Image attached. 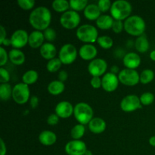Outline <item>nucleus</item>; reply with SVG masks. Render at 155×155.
I'll return each mask as SVG.
<instances>
[{
	"label": "nucleus",
	"instance_id": "nucleus-3",
	"mask_svg": "<svg viewBox=\"0 0 155 155\" xmlns=\"http://www.w3.org/2000/svg\"><path fill=\"white\" fill-rule=\"evenodd\" d=\"M111 17L117 21L127 19L132 12V5L125 0H117L112 3L110 8Z\"/></svg>",
	"mask_w": 155,
	"mask_h": 155
},
{
	"label": "nucleus",
	"instance_id": "nucleus-14",
	"mask_svg": "<svg viewBox=\"0 0 155 155\" xmlns=\"http://www.w3.org/2000/svg\"><path fill=\"white\" fill-rule=\"evenodd\" d=\"M101 81L103 89L107 92H112L116 90L120 82L117 76L110 72L104 74L101 79Z\"/></svg>",
	"mask_w": 155,
	"mask_h": 155
},
{
	"label": "nucleus",
	"instance_id": "nucleus-20",
	"mask_svg": "<svg viewBox=\"0 0 155 155\" xmlns=\"http://www.w3.org/2000/svg\"><path fill=\"white\" fill-rule=\"evenodd\" d=\"M106 126L107 125L104 120L100 117H95L89 122V129L95 134H100L105 130Z\"/></svg>",
	"mask_w": 155,
	"mask_h": 155
},
{
	"label": "nucleus",
	"instance_id": "nucleus-35",
	"mask_svg": "<svg viewBox=\"0 0 155 155\" xmlns=\"http://www.w3.org/2000/svg\"><path fill=\"white\" fill-rule=\"evenodd\" d=\"M139 98H140L141 104H143V105L148 106L153 103L154 100V95L151 92H145V93L141 95Z\"/></svg>",
	"mask_w": 155,
	"mask_h": 155
},
{
	"label": "nucleus",
	"instance_id": "nucleus-10",
	"mask_svg": "<svg viewBox=\"0 0 155 155\" xmlns=\"http://www.w3.org/2000/svg\"><path fill=\"white\" fill-rule=\"evenodd\" d=\"M107 62L101 58H95L94 60L91 61L90 63L88 66V71L90 75L92 77H100L103 74H105L104 73L107 71Z\"/></svg>",
	"mask_w": 155,
	"mask_h": 155
},
{
	"label": "nucleus",
	"instance_id": "nucleus-15",
	"mask_svg": "<svg viewBox=\"0 0 155 155\" xmlns=\"http://www.w3.org/2000/svg\"><path fill=\"white\" fill-rule=\"evenodd\" d=\"M74 107L69 101H63L59 102L55 107V114L61 118H68L73 114Z\"/></svg>",
	"mask_w": 155,
	"mask_h": 155
},
{
	"label": "nucleus",
	"instance_id": "nucleus-38",
	"mask_svg": "<svg viewBox=\"0 0 155 155\" xmlns=\"http://www.w3.org/2000/svg\"><path fill=\"white\" fill-rule=\"evenodd\" d=\"M111 2L110 0H100L98 2V6L101 12H106L111 8Z\"/></svg>",
	"mask_w": 155,
	"mask_h": 155
},
{
	"label": "nucleus",
	"instance_id": "nucleus-46",
	"mask_svg": "<svg viewBox=\"0 0 155 155\" xmlns=\"http://www.w3.org/2000/svg\"><path fill=\"white\" fill-rule=\"evenodd\" d=\"M0 34H1V36H0V45L2 44V42H4L5 39H6V31L5 29L3 26H0Z\"/></svg>",
	"mask_w": 155,
	"mask_h": 155
},
{
	"label": "nucleus",
	"instance_id": "nucleus-31",
	"mask_svg": "<svg viewBox=\"0 0 155 155\" xmlns=\"http://www.w3.org/2000/svg\"><path fill=\"white\" fill-rule=\"evenodd\" d=\"M70 8L75 12H80L86 8L88 5L87 0H71L69 2Z\"/></svg>",
	"mask_w": 155,
	"mask_h": 155
},
{
	"label": "nucleus",
	"instance_id": "nucleus-39",
	"mask_svg": "<svg viewBox=\"0 0 155 155\" xmlns=\"http://www.w3.org/2000/svg\"><path fill=\"white\" fill-rule=\"evenodd\" d=\"M10 80V74L8 71L4 68H0V82L2 83H8V82Z\"/></svg>",
	"mask_w": 155,
	"mask_h": 155
},
{
	"label": "nucleus",
	"instance_id": "nucleus-30",
	"mask_svg": "<svg viewBox=\"0 0 155 155\" xmlns=\"http://www.w3.org/2000/svg\"><path fill=\"white\" fill-rule=\"evenodd\" d=\"M85 133V127L83 124H77L72 128L71 131V136L74 140H79L83 136Z\"/></svg>",
	"mask_w": 155,
	"mask_h": 155
},
{
	"label": "nucleus",
	"instance_id": "nucleus-40",
	"mask_svg": "<svg viewBox=\"0 0 155 155\" xmlns=\"http://www.w3.org/2000/svg\"><path fill=\"white\" fill-rule=\"evenodd\" d=\"M8 58V54L7 51L2 46H1L0 47V65L2 67H3L7 63Z\"/></svg>",
	"mask_w": 155,
	"mask_h": 155
},
{
	"label": "nucleus",
	"instance_id": "nucleus-34",
	"mask_svg": "<svg viewBox=\"0 0 155 155\" xmlns=\"http://www.w3.org/2000/svg\"><path fill=\"white\" fill-rule=\"evenodd\" d=\"M61 64L62 63L60 61V59L54 58L48 61L46 64V69L50 73L57 72L60 69L61 67Z\"/></svg>",
	"mask_w": 155,
	"mask_h": 155
},
{
	"label": "nucleus",
	"instance_id": "nucleus-43",
	"mask_svg": "<svg viewBox=\"0 0 155 155\" xmlns=\"http://www.w3.org/2000/svg\"><path fill=\"white\" fill-rule=\"evenodd\" d=\"M91 86L94 88V89H98L101 86L102 84V81H101V79L98 77H92V78L91 79Z\"/></svg>",
	"mask_w": 155,
	"mask_h": 155
},
{
	"label": "nucleus",
	"instance_id": "nucleus-33",
	"mask_svg": "<svg viewBox=\"0 0 155 155\" xmlns=\"http://www.w3.org/2000/svg\"><path fill=\"white\" fill-rule=\"evenodd\" d=\"M97 42L98 45L104 49H109L113 46V39L107 36H98L97 39Z\"/></svg>",
	"mask_w": 155,
	"mask_h": 155
},
{
	"label": "nucleus",
	"instance_id": "nucleus-48",
	"mask_svg": "<svg viewBox=\"0 0 155 155\" xmlns=\"http://www.w3.org/2000/svg\"><path fill=\"white\" fill-rule=\"evenodd\" d=\"M120 72V71L119 68H118L117 65H114V66H112L111 68H110V73H112V74L116 75L117 74H119Z\"/></svg>",
	"mask_w": 155,
	"mask_h": 155
},
{
	"label": "nucleus",
	"instance_id": "nucleus-7",
	"mask_svg": "<svg viewBox=\"0 0 155 155\" xmlns=\"http://www.w3.org/2000/svg\"><path fill=\"white\" fill-rule=\"evenodd\" d=\"M118 79L122 84L128 86H133L137 85L140 81V75L136 70L126 68L119 73Z\"/></svg>",
	"mask_w": 155,
	"mask_h": 155
},
{
	"label": "nucleus",
	"instance_id": "nucleus-13",
	"mask_svg": "<svg viewBox=\"0 0 155 155\" xmlns=\"http://www.w3.org/2000/svg\"><path fill=\"white\" fill-rule=\"evenodd\" d=\"M12 45L15 48H21L28 43L29 35L24 30H17L13 33L10 38Z\"/></svg>",
	"mask_w": 155,
	"mask_h": 155
},
{
	"label": "nucleus",
	"instance_id": "nucleus-9",
	"mask_svg": "<svg viewBox=\"0 0 155 155\" xmlns=\"http://www.w3.org/2000/svg\"><path fill=\"white\" fill-rule=\"evenodd\" d=\"M77 57V50L72 44H65L61 48L58 54V58L62 64H71Z\"/></svg>",
	"mask_w": 155,
	"mask_h": 155
},
{
	"label": "nucleus",
	"instance_id": "nucleus-49",
	"mask_svg": "<svg viewBox=\"0 0 155 155\" xmlns=\"http://www.w3.org/2000/svg\"><path fill=\"white\" fill-rule=\"evenodd\" d=\"M2 45H5V46H8V45H12V42H11V39H7V38H6V39L4 40V42H2Z\"/></svg>",
	"mask_w": 155,
	"mask_h": 155
},
{
	"label": "nucleus",
	"instance_id": "nucleus-29",
	"mask_svg": "<svg viewBox=\"0 0 155 155\" xmlns=\"http://www.w3.org/2000/svg\"><path fill=\"white\" fill-rule=\"evenodd\" d=\"M51 6L55 12L64 13L70 8V3L67 0H54Z\"/></svg>",
	"mask_w": 155,
	"mask_h": 155
},
{
	"label": "nucleus",
	"instance_id": "nucleus-50",
	"mask_svg": "<svg viewBox=\"0 0 155 155\" xmlns=\"http://www.w3.org/2000/svg\"><path fill=\"white\" fill-rule=\"evenodd\" d=\"M149 144L151 146L155 147V136H151L149 139Z\"/></svg>",
	"mask_w": 155,
	"mask_h": 155
},
{
	"label": "nucleus",
	"instance_id": "nucleus-19",
	"mask_svg": "<svg viewBox=\"0 0 155 155\" xmlns=\"http://www.w3.org/2000/svg\"><path fill=\"white\" fill-rule=\"evenodd\" d=\"M39 51H40V54L42 58L49 61L54 58L56 54H57L56 47L52 43H50V42L44 43L41 46Z\"/></svg>",
	"mask_w": 155,
	"mask_h": 155
},
{
	"label": "nucleus",
	"instance_id": "nucleus-5",
	"mask_svg": "<svg viewBox=\"0 0 155 155\" xmlns=\"http://www.w3.org/2000/svg\"><path fill=\"white\" fill-rule=\"evenodd\" d=\"M77 37L83 42H95L98 38L97 29L90 24H84L77 29Z\"/></svg>",
	"mask_w": 155,
	"mask_h": 155
},
{
	"label": "nucleus",
	"instance_id": "nucleus-26",
	"mask_svg": "<svg viewBox=\"0 0 155 155\" xmlns=\"http://www.w3.org/2000/svg\"><path fill=\"white\" fill-rule=\"evenodd\" d=\"M135 47L136 50L140 53H144L148 51L149 48V42L145 35H142L136 39Z\"/></svg>",
	"mask_w": 155,
	"mask_h": 155
},
{
	"label": "nucleus",
	"instance_id": "nucleus-17",
	"mask_svg": "<svg viewBox=\"0 0 155 155\" xmlns=\"http://www.w3.org/2000/svg\"><path fill=\"white\" fill-rule=\"evenodd\" d=\"M124 64L128 69L135 70L140 65L141 58L135 52H130L125 54L124 58Z\"/></svg>",
	"mask_w": 155,
	"mask_h": 155
},
{
	"label": "nucleus",
	"instance_id": "nucleus-52",
	"mask_svg": "<svg viewBox=\"0 0 155 155\" xmlns=\"http://www.w3.org/2000/svg\"><path fill=\"white\" fill-rule=\"evenodd\" d=\"M84 155H92V151H89V150H87V151H86V152L85 153Z\"/></svg>",
	"mask_w": 155,
	"mask_h": 155
},
{
	"label": "nucleus",
	"instance_id": "nucleus-24",
	"mask_svg": "<svg viewBox=\"0 0 155 155\" xmlns=\"http://www.w3.org/2000/svg\"><path fill=\"white\" fill-rule=\"evenodd\" d=\"M114 18L110 15H101L96 21V24L98 27L101 30H108L112 28L114 24Z\"/></svg>",
	"mask_w": 155,
	"mask_h": 155
},
{
	"label": "nucleus",
	"instance_id": "nucleus-47",
	"mask_svg": "<svg viewBox=\"0 0 155 155\" xmlns=\"http://www.w3.org/2000/svg\"><path fill=\"white\" fill-rule=\"evenodd\" d=\"M0 155H6L7 149H6V145L5 144L2 139H0Z\"/></svg>",
	"mask_w": 155,
	"mask_h": 155
},
{
	"label": "nucleus",
	"instance_id": "nucleus-27",
	"mask_svg": "<svg viewBox=\"0 0 155 155\" xmlns=\"http://www.w3.org/2000/svg\"><path fill=\"white\" fill-rule=\"evenodd\" d=\"M38 73L36 72L34 70H30V71H27V72H25L24 74L22 77V81L23 83H25L27 85H31L33 83H36L38 80Z\"/></svg>",
	"mask_w": 155,
	"mask_h": 155
},
{
	"label": "nucleus",
	"instance_id": "nucleus-11",
	"mask_svg": "<svg viewBox=\"0 0 155 155\" xmlns=\"http://www.w3.org/2000/svg\"><path fill=\"white\" fill-rule=\"evenodd\" d=\"M140 98L136 95H129L124 97L120 102V107L125 112H133L141 107Z\"/></svg>",
	"mask_w": 155,
	"mask_h": 155
},
{
	"label": "nucleus",
	"instance_id": "nucleus-32",
	"mask_svg": "<svg viewBox=\"0 0 155 155\" xmlns=\"http://www.w3.org/2000/svg\"><path fill=\"white\" fill-rule=\"evenodd\" d=\"M154 78V71L150 69L144 70L140 74V82L142 84H148L151 83Z\"/></svg>",
	"mask_w": 155,
	"mask_h": 155
},
{
	"label": "nucleus",
	"instance_id": "nucleus-36",
	"mask_svg": "<svg viewBox=\"0 0 155 155\" xmlns=\"http://www.w3.org/2000/svg\"><path fill=\"white\" fill-rule=\"evenodd\" d=\"M17 2L18 5L24 10H30L33 8L35 5V1L33 0H18Z\"/></svg>",
	"mask_w": 155,
	"mask_h": 155
},
{
	"label": "nucleus",
	"instance_id": "nucleus-42",
	"mask_svg": "<svg viewBox=\"0 0 155 155\" xmlns=\"http://www.w3.org/2000/svg\"><path fill=\"white\" fill-rule=\"evenodd\" d=\"M59 122V117L56 114H51V115L48 116V117L47 118V124L48 125L51 126H54Z\"/></svg>",
	"mask_w": 155,
	"mask_h": 155
},
{
	"label": "nucleus",
	"instance_id": "nucleus-18",
	"mask_svg": "<svg viewBox=\"0 0 155 155\" xmlns=\"http://www.w3.org/2000/svg\"><path fill=\"white\" fill-rule=\"evenodd\" d=\"M44 39L45 36L43 33L39 30H35L29 35L28 44L32 48H41V46L44 44Z\"/></svg>",
	"mask_w": 155,
	"mask_h": 155
},
{
	"label": "nucleus",
	"instance_id": "nucleus-28",
	"mask_svg": "<svg viewBox=\"0 0 155 155\" xmlns=\"http://www.w3.org/2000/svg\"><path fill=\"white\" fill-rule=\"evenodd\" d=\"M12 86L8 83H2L0 86V98L2 101H8L12 95Z\"/></svg>",
	"mask_w": 155,
	"mask_h": 155
},
{
	"label": "nucleus",
	"instance_id": "nucleus-8",
	"mask_svg": "<svg viewBox=\"0 0 155 155\" xmlns=\"http://www.w3.org/2000/svg\"><path fill=\"white\" fill-rule=\"evenodd\" d=\"M60 22L64 28L72 30L79 25L80 22V16L78 12L75 11H67L61 16Z\"/></svg>",
	"mask_w": 155,
	"mask_h": 155
},
{
	"label": "nucleus",
	"instance_id": "nucleus-41",
	"mask_svg": "<svg viewBox=\"0 0 155 155\" xmlns=\"http://www.w3.org/2000/svg\"><path fill=\"white\" fill-rule=\"evenodd\" d=\"M123 29H124V24H123L121 21H117L115 20L114 21L113 26H112V30L114 33H120L122 32Z\"/></svg>",
	"mask_w": 155,
	"mask_h": 155
},
{
	"label": "nucleus",
	"instance_id": "nucleus-44",
	"mask_svg": "<svg viewBox=\"0 0 155 155\" xmlns=\"http://www.w3.org/2000/svg\"><path fill=\"white\" fill-rule=\"evenodd\" d=\"M68 73L65 71H61L60 72L58 73V80L61 82H64L68 80Z\"/></svg>",
	"mask_w": 155,
	"mask_h": 155
},
{
	"label": "nucleus",
	"instance_id": "nucleus-25",
	"mask_svg": "<svg viewBox=\"0 0 155 155\" xmlns=\"http://www.w3.org/2000/svg\"><path fill=\"white\" fill-rule=\"evenodd\" d=\"M65 89L64 83L60 80H54L51 82L48 86V91L53 95H60Z\"/></svg>",
	"mask_w": 155,
	"mask_h": 155
},
{
	"label": "nucleus",
	"instance_id": "nucleus-16",
	"mask_svg": "<svg viewBox=\"0 0 155 155\" xmlns=\"http://www.w3.org/2000/svg\"><path fill=\"white\" fill-rule=\"evenodd\" d=\"M97 53V48L92 44H85L81 46L79 51V54L81 58L86 61L94 60V58L96 57Z\"/></svg>",
	"mask_w": 155,
	"mask_h": 155
},
{
	"label": "nucleus",
	"instance_id": "nucleus-23",
	"mask_svg": "<svg viewBox=\"0 0 155 155\" xmlns=\"http://www.w3.org/2000/svg\"><path fill=\"white\" fill-rule=\"evenodd\" d=\"M8 58L11 62L15 65H21L25 61V55L24 52L18 48H13L8 53Z\"/></svg>",
	"mask_w": 155,
	"mask_h": 155
},
{
	"label": "nucleus",
	"instance_id": "nucleus-21",
	"mask_svg": "<svg viewBox=\"0 0 155 155\" xmlns=\"http://www.w3.org/2000/svg\"><path fill=\"white\" fill-rule=\"evenodd\" d=\"M39 140L42 145L45 146H51L56 142L57 136L53 132L50 130H45L39 134Z\"/></svg>",
	"mask_w": 155,
	"mask_h": 155
},
{
	"label": "nucleus",
	"instance_id": "nucleus-1",
	"mask_svg": "<svg viewBox=\"0 0 155 155\" xmlns=\"http://www.w3.org/2000/svg\"><path fill=\"white\" fill-rule=\"evenodd\" d=\"M51 20V14L49 9L44 6H39L30 13L29 22L36 30H45L48 28Z\"/></svg>",
	"mask_w": 155,
	"mask_h": 155
},
{
	"label": "nucleus",
	"instance_id": "nucleus-51",
	"mask_svg": "<svg viewBox=\"0 0 155 155\" xmlns=\"http://www.w3.org/2000/svg\"><path fill=\"white\" fill-rule=\"evenodd\" d=\"M150 58L152 61H155V50L151 51V54H150Z\"/></svg>",
	"mask_w": 155,
	"mask_h": 155
},
{
	"label": "nucleus",
	"instance_id": "nucleus-12",
	"mask_svg": "<svg viewBox=\"0 0 155 155\" xmlns=\"http://www.w3.org/2000/svg\"><path fill=\"white\" fill-rule=\"evenodd\" d=\"M65 152L68 155H84L87 151L86 145L80 140H72L65 145Z\"/></svg>",
	"mask_w": 155,
	"mask_h": 155
},
{
	"label": "nucleus",
	"instance_id": "nucleus-6",
	"mask_svg": "<svg viewBox=\"0 0 155 155\" xmlns=\"http://www.w3.org/2000/svg\"><path fill=\"white\" fill-rule=\"evenodd\" d=\"M12 98L18 104H24L30 98V89L28 85L20 83L15 85L12 90Z\"/></svg>",
	"mask_w": 155,
	"mask_h": 155
},
{
	"label": "nucleus",
	"instance_id": "nucleus-45",
	"mask_svg": "<svg viewBox=\"0 0 155 155\" xmlns=\"http://www.w3.org/2000/svg\"><path fill=\"white\" fill-rule=\"evenodd\" d=\"M39 104V98L37 96H32L30 98V106H31L32 108H36V107Z\"/></svg>",
	"mask_w": 155,
	"mask_h": 155
},
{
	"label": "nucleus",
	"instance_id": "nucleus-22",
	"mask_svg": "<svg viewBox=\"0 0 155 155\" xmlns=\"http://www.w3.org/2000/svg\"><path fill=\"white\" fill-rule=\"evenodd\" d=\"M84 16L89 21H95V20L97 21L98 18L101 16V11L98 5H88L84 10Z\"/></svg>",
	"mask_w": 155,
	"mask_h": 155
},
{
	"label": "nucleus",
	"instance_id": "nucleus-37",
	"mask_svg": "<svg viewBox=\"0 0 155 155\" xmlns=\"http://www.w3.org/2000/svg\"><path fill=\"white\" fill-rule=\"evenodd\" d=\"M43 34L45 39L48 42H53L56 39V32L54 31V29L50 28V27L44 30Z\"/></svg>",
	"mask_w": 155,
	"mask_h": 155
},
{
	"label": "nucleus",
	"instance_id": "nucleus-4",
	"mask_svg": "<svg viewBox=\"0 0 155 155\" xmlns=\"http://www.w3.org/2000/svg\"><path fill=\"white\" fill-rule=\"evenodd\" d=\"M74 114L76 120L83 125L89 124V122L93 119V110L92 107L85 102H80L76 104L74 107Z\"/></svg>",
	"mask_w": 155,
	"mask_h": 155
},
{
	"label": "nucleus",
	"instance_id": "nucleus-2",
	"mask_svg": "<svg viewBox=\"0 0 155 155\" xmlns=\"http://www.w3.org/2000/svg\"><path fill=\"white\" fill-rule=\"evenodd\" d=\"M145 22L142 18L138 15L130 16L124 22V30L132 36H140L145 30Z\"/></svg>",
	"mask_w": 155,
	"mask_h": 155
}]
</instances>
